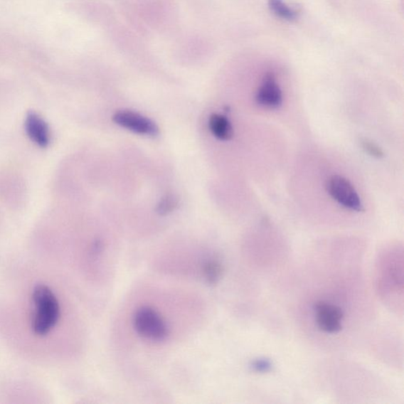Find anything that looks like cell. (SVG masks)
<instances>
[{"mask_svg":"<svg viewBox=\"0 0 404 404\" xmlns=\"http://www.w3.org/2000/svg\"><path fill=\"white\" fill-rule=\"evenodd\" d=\"M178 205L179 200L176 196L174 194L169 193L159 202L156 211L160 215H167L174 211Z\"/></svg>","mask_w":404,"mask_h":404,"instance_id":"10","label":"cell"},{"mask_svg":"<svg viewBox=\"0 0 404 404\" xmlns=\"http://www.w3.org/2000/svg\"><path fill=\"white\" fill-rule=\"evenodd\" d=\"M34 313L32 327L38 336H46L59 321L60 307L59 301L46 285L36 286L33 292Z\"/></svg>","mask_w":404,"mask_h":404,"instance_id":"1","label":"cell"},{"mask_svg":"<svg viewBox=\"0 0 404 404\" xmlns=\"http://www.w3.org/2000/svg\"><path fill=\"white\" fill-rule=\"evenodd\" d=\"M327 191L329 196L342 206L352 211H363V205L355 187L349 180L341 176H331L327 182Z\"/></svg>","mask_w":404,"mask_h":404,"instance_id":"3","label":"cell"},{"mask_svg":"<svg viewBox=\"0 0 404 404\" xmlns=\"http://www.w3.org/2000/svg\"><path fill=\"white\" fill-rule=\"evenodd\" d=\"M252 368L257 372L266 373L271 370L272 364L270 360L257 359L252 363Z\"/></svg>","mask_w":404,"mask_h":404,"instance_id":"13","label":"cell"},{"mask_svg":"<svg viewBox=\"0 0 404 404\" xmlns=\"http://www.w3.org/2000/svg\"><path fill=\"white\" fill-rule=\"evenodd\" d=\"M256 101L258 105L276 110L283 103V93L277 82L275 75L268 72L264 78L261 86H260L257 95Z\"/></svg>","mask_w":404,"mask_h":404,"instance_id":"5","label":"cell"},{"mask_svg":"<svg viewBox=\"0 0 404 404\" xmlns=\"http://www.w3.org/2000/svg\"><path fill=\"white\" fill-rule=\"evenodd\" d=\"M134 326L137 333L152 341H163L169 335L167 324L161 316L150 307L137 310Z\"/></svg>","mask_w":404,"mask_h":404,"instance_id":"2","label":"cell"},{"mask_svg":"<svg viewBox=\"0 0 404 404\" xmlns=\"http://www.w3.org/2000/svg\"><path fill=\"white\" fill-rule=\"evenodd\" d=\"M221 273L222 267L218 262H211L206 265L205 275L209 283L215 284L218 282Z\"/></svg>","mask_w":404,"mask_h":404,"instance_id":"11","label":"cell"},{"mask_svg":"<svg viewBox=\"0 0 404 404\" xmlns=\"http://www.w3.org/2000/svg\"><path fill=\"white\" fill-rule=\"evenodd\" d=\"M268 5L270 11L280 18L294 21L299 18V11L287 5L283 0H268Z\"/></svg>","mask_w":404,"mask_h":404,"instance_id":"9","label":"cell"},{"mask_svg":"<svg viewBox=\"0 0 404 404\" xmlns=\"http://www.w3.org/2000/svg\"><path fill=\"white\" fill-rule=\"evenodd\" d=\"M113 121L128 131L141 135L156 137L159 128L154 121L132 111H119L114 115Z\"/></svg>","mask_w":404,"mask_h":404,"instance_id":"4","label":"cell"},{"mask_svg":"<svg viewBox=\"0 0 404 404\" xmlns=\"http://www.w3.org/2000/svg\"><path fill=\"white\" fill-rule=\"evenodd\" d=\"M361 146L368 154L375 158L384 157V151L382 150L376 144L368 139L361 140Z\"/></svg>","mask_w":404,"mask_h":404,"instance_id":"12","label":"cell"},{"mask_svg":"<svg viewBox=\"0 0 404 404\" xmlns=\"http://www.w3.org/2000/svg\"><path fill=\"white\" fill-rule=\"evenodd\" d=\"M209 128L216 139L228 141L233 138V128L229 120L222 115L213 114L208 122Z\"/></svg>","mask_w":404,"mask_h":404,"instance_id":"8","label":"cell"},{"mask_svg":"<svg viewBox=\"0 0 404 404\" xmlns=\"http://www.w3.org/2000/svg\"><path fill=\"white\" fill-rule=\"evenodd\" d=\"M26 131L31 139L38 145L45 147L48 143V128L46 122L37 115H28L26 120Z\"/></svg>","mask_w":404,"mask_h":404,"instance_id":"7","label":"cell"},{"mask_svg":"<svg viewBox=\"0 0 404 404\" xmlns=\"http://www.w3.org/2000/svg\"><path fill=\"white\" fill-rule=\"evenodd\" d=\"M317 326L328 334H336L342 329L344 314L340 307L326 302H319L314 306Z\"/></svg>","mask_w":404,"mask_h":404,"instance_id":"6","label":"cell"}]
</instances>
